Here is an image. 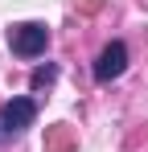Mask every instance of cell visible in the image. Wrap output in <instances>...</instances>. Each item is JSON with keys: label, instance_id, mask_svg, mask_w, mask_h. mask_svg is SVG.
Segmentation results:
<instances>
[{"label": "cell", "instance_id": "6", "mask_svg": "<svg viewBox=\"0 0 148 152\" xmlns=\"http://www.w3.org/2000/svg\"><path fill=\"white\" fill-rule=\"evenodd\" d=\"M78 8H82V12H99V8H103V0H78Z\"/></svg>", "mask_w": 148, "mask_h": 152}, {"label": "cell", "instance_id": "3", "mask_svg": "<svg viewBox=\"0 0 148 152\" xmlns=\"http://www.w3.org/2000/svg\"><path fill=\"white\" fill-rule=\"evenodd\" d=\"M127 70V45L123 41H107L103 50H99V58H95V82H115V78Z\"/></svg>", "mask_w": 148, "mask_h": 152}, {"label": "cell", "instance_id": "5", "mask_svg": "<svg viewBox=\"0 0 148 152\" xmlns=\"http://www.w3.org/2000/svg\"><path fill=\"white\" fill-rule=\"evenodd\" d=\"M66 144H70V132H66V127H58V132L49 136V148H66Z\"/></svg>", "mask_w": 148, "mask_h": 152}, {"label": "cell", "instance_id": "2", "mask_svg": "<svg viewBox=\"0 0 148 152\" xmlns=\"http://www.w3.org/2000/svg\"><path fill=\"white\" fill-rule=\"evenodd\" d=\"M33 119H37V103H33V99H12V103H4V107H0V140L25 132Z\"/></svg>", "mask_w": 148, "mask_h": 152}, {"label": "cell", "instance_id": "4", "mask_svg": "<svg viewBox=\"0 0 148 152\" xmlns=\"http://www.w3.org/2000/svg\"><path fill=\"white\" fill-rule=\"evenodd\" d=\"M53 78H58V66H37L33 78H29V86H33V91H41V86H49Z\"/></svg>", "mask_w": 148, "mask_h": 152}, {"label": "cell", "instance_id": "1", "mask_svg": "<svg viewBox=\"0 0 148 152\" xmlns=\"http://www.w3.org/2000/svg\"><path fill=\"white\" fill-rule=\"evenodd\" d=\"M8 45H12L17 58H37V53H45V45H49V29L37 25V21L12 25L8 29Z\"/></svg>", "mask_w": 148, "mask_h": 152}]
</instances>
